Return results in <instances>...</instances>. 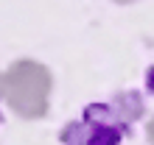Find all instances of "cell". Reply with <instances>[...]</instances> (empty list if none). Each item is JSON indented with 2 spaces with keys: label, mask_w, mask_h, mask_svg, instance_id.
Instances as JSON below:
<instances>
[{
  "label": "cell",
  "mask_w": 154,
  "mask_h": 145,
  "mask_svg": "<svg viewBox=\"0 0 154 145\" xmlns=\"http://www.w3.org/2000/svg\"><path fill=\"white\" fill-rule=\"evenodd\" d=\"M76 129L84 131L81 145H121V131L106 123H76Z\"/></svg>",
  "instance_id": "1"
},
{
  "label": "cell",
  "mask_w": 154,
  "mask_h": 145,
  "mask_svg": "<svg viewBox=\"0 0 154 145\" xmlns=\"http://www.w3.org/2000/svg\"><path fill=\"white\" fill-rule=\"evenodd\" d=\"M146 87H149V92H154V67L146 72Z\"/></svg>",
  "instance_id": "2"
}]
</instances>
